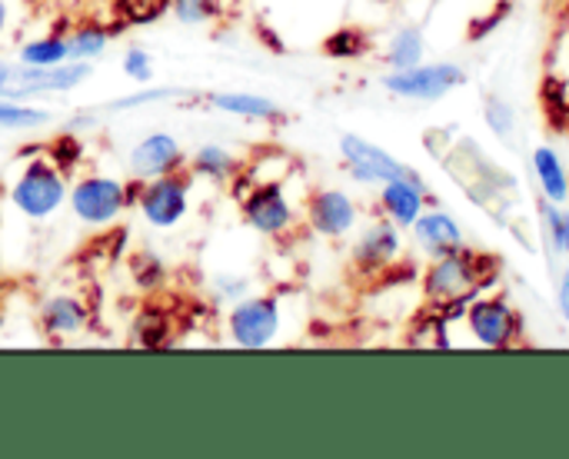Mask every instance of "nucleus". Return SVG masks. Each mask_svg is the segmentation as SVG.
Instances as JSON below:
<instances>
[{
  "label": "nucleus",
  "instance_id": "obj_1",
  "mask_svg": "<svg viewBox=\"0 0 569 459\" xmlns=\"http://www.w3.org/2000/svg\"><path fill=\"white\" fill-rule=\"evenodd\" d=\"M487 267H490V260H483L480 253H473L467 247L440 253L423 273V293L440 310L457 307L477 293V287L487 280Z\"/></svg>",
  "mask_w": 569,
  "mask_h": 459
},
{
  "label": "nucleus",
  "instance_id": "obj_2",
  "mask_svg": "<svg viewBox=\"0 0 569 459\" xmlns=\"http://www.w3.org/2000/svg\"><path fill=\"white\" fill-rule=\"evenodd\" d=\"M93 73L90 60H63L53 67L33 63H0V97L7 100H33L47 93H70Z\"/></svg>",
  "mask_w": 569,
  "mask_h": 459
},
{
  "label": "nucleus",
  "instance_id": "obj_3",
  "mask_svg": "<svg viewBox=\"0 0 569 459\" xmlns=\"http://www.w3.org/2000/svg\"><path fill=\"white\" fill-rule=\"evenodd\" d=\"M67 193L70 187L57 163L30 160L10 187V203L27 220H50L67 203Z\"/></svg>",
  "mask_w": 569,
  "mask_h": 459
},
{
  "label": "nucleus",
  "instance_id": "obj_4",
  "mask_svg": "<svg viewBox=\"0 0 569 459\" xmlns=\"http://www.w3.org/2000/svg\"><path fill=\"white\" fill-rule=\"evenodd\" d=\"M67 203L73 210V217L87 227H110L130 203H133V193L127 183L113 180V177H100V173H90V177H80L70 193H67Z\"/></svg>",
  "mask_w": 569,
  "mask_h": 459
},
{
  "label": "nucleus",
  "instance_id": "obj_5",
  "mask_svg": "<svg viewBox=\"0 0 569 459\" xmlns=\"http://www.w3.org/2000/svg\"><path fill=\"white\" fill-rule=\"evenodd\" d=\"M467 83V70L460 63H450V60H440V63H417V67H407V70H390L383 77V87L393 93V97H403V100H440L447 93H453L457 87Z\"/></svg>",
  "mask_w": 569,
  "mask_h": 459
},
{
  "label": "nucleus",
  "instance_id": "obj_6",
  "mask_svg": "<svg viewBox=\"0 0 569 459\" xmlns=\"http://www.w3.org/2000/svg\"><path fill=\"white\" fill-rule=\"evenodd\" d=\"M137 207H140V217L150 227L173 230L187 217V210H190V180L180 170L153 177V180H143L140 193H137Z\"/></svg>",
  "mask_w": 569,
  "mask_h": 459
},
{
  "label": "nucleus",
  "instance_id": "obj_7",
  "mask_svg": "<svg viewBox=\"0 0 569 459\" xmlns=\"http://www.w3.org/2000/svg\"><path fill=\"white\" fill-rule=\"evenodd\" d=\"M230 340L243 350H263L280 333V303L277 297H240L227 317Z\"/></svg>",
  "mask_w": 569,
  "mask_h": 459
},
{
  "label": "nucleus",
  "instance_id": "obj_8",
  "mask_svg": "<svg viewBox=\"0 0 569 459\" xmlns=\"http://www.w3.org/2000/svg\"><path fill=\"white\" fill-rule=\"evenodd\" d=\"M467 330L483 350H507L520 337V313L503 297H480L463 313Z\"/></svg>",
  "mask_w": 569,
  "mask_h": 459
},
{
  "label": "nucleus",
  "instance_id": "obj_9",
  "mask_svg": "<svg viewBox=\"0 0 569 459\" xmlns=\"http://www.w3.org/2000/svg\"><path fill=\"white\" fill-rule=\"evenodd\" d=\"M183 167V147L173 133L153 130L143 140H137L127 153V170L133 180H153L163 173H177Z\"/></svg>",
  "mask_w": 569,
  "mask_h": 459
},
{
  "label": "nucleus",
  "instance_id": "obj_10",
  "mask_svg": "<svg viewBox=\"0 0 569 459\" xmlns=\"http://www.w3.org/2000/svg\"><path fill=\"white\" fill-rule=\"evenodd\" d=\"M340 153H343L353 180L373 183V187H383L387 180H397V177H403L410 170L393 153H387L383 147H377V143L357 137V133H343L340 137Z\"/></svg>",
  "mask_w": 569,
  "mask_h": 459
},
{
  "label": "nucleus",
  "instance_id": "obj_11",
  "mask_svg": "<svg viewBox=\"0 0 569 459\" xmlns=\"http://www.w3.org/2000/svg\"><path fill=\"white\" fill-rule=\"evenodd\" d=\"M243 220L263 237H283L293 227V207L280 183H260L243 197Z\"/></svg>",
  "mask_w": 569,
  "mask_h": 459
},
{
  "label": "nucleus",
  "instance_id": "obj_12",
  "mask_svg": "<svg viewBox=\"0 0 569 459\" xmlns=\"http://www.w3.org/2000/svg\"><path fill=\"white\" fill-rule=\"evenodd\" d=\"M307 220L320 237L340 240L357 227L360 210H357V200L347 190H320L307 203Z\"/></svg>",
  "mask_w": 569,
  "mask_h": 459
},
{
  "label": "nucleus",
  "instance_id": "obj_13",
  "mask_svg": "<svg viewBox=\"0 0 569 459\" xmlns=\"http://www.w3.org/2000/svg\"><path fill=\"white\" fill-rule=\"evenodd\" d=\"M380 207L383 217L393 220L397 227H413V220L427 210V190L413 170H407L397 180H387L380 187Z\"/></svg>",
  "mask_w": 569,
  "mask_h": 459
},
{
  "label": "nucleus",
  "instance_id": "obj_14",
  "mask_svg": "<svg viewBox=\"0 0 569 459\" xmlns=\"http://www.w3.org/2000/svg\"><path fill=\"white\" fill-rule=\"evenodd\" d=\"M400 250H403L400 227L393 220H377L353 243V260L363 270H387L400 257Z\"/></svg>",
  "mask_w": 569,
  "mask_h": 459
},
{
  "label": "nucleus",
  "instance_id": "obj_15",
  "mask_svg": "<svg viewBox=\"0 0 569 459\" xmlns=\"http://www.w3.org/2000/svg\"><path fill=\"white\" fill-rule=\"evenodd\" d=\"M410 230H413L417 243H420L423 250H430L433 257L463 247V230H460V223H457L447 210H423V213L413 220Z\"/></svg>",
  "mask_w": 569,
  "mask_h": 459
},
{
  "label": "nucleus",
  "instance_id": "obj_16",
  "mask_svg": "<svg viewBox=\"0 0 569 459\" xmlns=\"http://www.w3.org/2000/svg\"><path fill=\"white\" fill-rule=\"evenodd\" d=\"M90 323V310L80 297H70V293H60V297H50L43 307H40V327L50 333V337H73V333H83Z\"/></svg>",
  "mask_w": 569,
  "mask_h": 459
},
{
  "label": "nucleus",
  "instance_id": "obj_17",
  "mask_svg": "<svg viewBox=\"0 0 569 459\" xmlns=\"http://www.w3.org/2000/svg\"><path fill=\"white\" fill-rule=\"evenodd\" d=\"M533 177L540 183L543 200L569 203V167L553 147H537L533 150Z\"/></svg>",
  "mask_w": 569,
  "mask_h": 459
},
{
  "label": "nucleus",
  "instance_id": "obj_18",
  "mask_svg": "<svg viewBox=\"0 0 569 459\" xmlns=\"http://www.w3.org/2000/svg\"><path fill=\"white\" fill-rule=\"evenodd\" d=\"M207 100L213 110L243 117V120H273L280 113L273 100H267L260 93H243V90H220V93H210Z\"/></svg>",
  "mask_w": 569,
  "mask_h": 459
},
{
  "label": "nucleus",
  "instance_id": "obj_19",
  "mask_svg": "<svg viewBox=\"0 0 569 459\" xmlns=\"http://www.w3.org/2000/svg\"><path fill=\"white\" fill-rule=\"evenodd\" d=\"M190 170H193L197 177L213 180V183H227V180H233V177L240 173V160H237L227 147H220V143H203V147L193 153Z\"/></svg>",
  "mask_w": 569,
  "mask_h": 459
},
{
  "label": "nucleus",
  "instance_id": "obj_20",
  "mask_svg": "<svg viewBox=\"0 0 569 459\" xmlns=\"http://www.w3.org/2000/svg\"><path fill=\"white\" fill-rule=\"evenodd\" d=\"M423 53H427V40H423L420 27H400L387 43V63L393 70H407V67L423 63Z\"/></svg>",
  "mask_w": 569,
  "mask_h": 459
},
{
  "label": "nucleus",
  "instance_id": "obj_21",
  "mask_svg": "<svg viewBox=\"0 0 569 459\" xmlns=\"http://www.w3.org/2000/svg\"><path fill=\"white\" fill-rule=\"evenodd\" d=\"M50 120H53V113L43 107H30L27 100L0 97V130H40Z\"/></svg>",
  "mask_w": 569,
  "mask_h": 459
},
{
  "label": "nucleus",
  "instance_id": "obj_22",
  "mask_svg": "<svg viewBox=\"0 0 569 459\" xmlns=\"http://www.w3.org/2000/svg\"><path fill=\"white\" fill-rule=\"evenodd\" d=\"M63 60H70V43H67V37H57V33H43V37L27 40L20 47V63L53 67V63H63Z\"/></svg>",
  "mask_w": 569,
  "mask_h": 459
},
{
  "label": "nucleus",
  "instance_id": "obj_23",
  "mask_svg": "<svg viewBox=\"0 0 569 459\" xmlns=\"http://www.w3.org/2000/svg\"><path fill=\"white\" fill-rule=\"evenodd\" d=\"M67 43H70V60H90V57H100V53L107 50L110 33H107V27H100V23H80V27L67 37Z\"/></svg>",
  "mask_w": 569,
  "mask_h": 459
},
{
  "label": "nucleus",
  "instance_id": "obj_24",
  "mask_svg": "<svg viewBox=\"0 0 569 459\" xmlns=\"http://www.w3.org/2000/svg\"><path fill=\"white\" fill-rule=\"evenodd\" d=\"M187 90H180V87H143V90H133V93H127V97H117L110 107L113 110H133V107H147V103H163V100H177V97H183Z\"/></svg>",
  "mask_w": 569,
  "mask_h": 459
},
{
  "label": "nucleus",
  "instance_id": "obj_25",
  "mask_svg": "<svg viewBox=\"0 0 569 459\" xmlns=\"http://www.w3.org/2000/svg\"><path fill=\"white\" fill-rule=\"evenodd\" d=\"M180 23H207L220 13V0H170Z\"/></svg>",
  "mask_w": 569,
  "mask_h": 459
},
{
  "label": "nucleus",
  "instance_id": "obj_26",
  "mask_svg": "<svg viewBox=\"0 0 569 459\" xmlns=\"http://www.w3.org/2000/svg\"><path fill=\"white\" fill-rule=\"evenodd\" d=\"M543 220L550 227V240L560 253L569 257V210H563V203H543Z\"/></svg>",
  "mask_w": 569,
  "mask_h": 459
},
{
  "label": "nucleus",
  "instance_id": "obj_27",
  "mask_svg": "<svg viewBox=\"0 0 569 459\" xmlns=\"http://www.w3.org/2000/svg\"><path fill=\"white\" fill-rule=\"evenodd\" d=\"M367 50V40L360 30H337L330 40H327V53L337 57V60H350V57H360Z\"/></svg>",
  "mask_w": 569,
  "mask_h": 459
},
{
  "label": "nucleus",
  "instance_id": "obj_28",
  "mask_svg": "<svg viewBox=\"0 0 569 459\" xmlns=\"http://www.w3.org/2000/svg\"><path fill=\"white\" fill-rule=\"evenodd\" d=\"M487 123H490V130L497 133V137H513V130H517V113H513V107L507 103V100H500V97H493V100H487Z\"/></svg>",
  "mask_w": 569,
  "mask_h": 459
},
{
  "label": "nucleus",
  "instance_id": "obj_29",
  "mask_svg": "<svg viewBox=\"0 0 569 459\" xmlns=\"http://www.w3.org/2000/svg\"><path fill=\"white\" fill-rule=\"evenodd\" d=\"M123 73L133 80V83H150L153 80V57L143 50V47H130L123 53Z\"/></svg>",
  "mask_w": 569,
  "mask_h": 459
},
{
  "label": "nucleus",
  "instance_id": "obj_30",
  "mask_svg": "<svg viewBox=\"0 0 569 459\" xmlns=\"http://www.w3.org/2000/svg\"><path fill=\"white\" fill-rule=\"evenodd\" d=\"M560 310H563V317H567L569 323V273L563 277V283H560Z\"/></svg>",
  "mask_w": 569,
  "mask_h": 459
},
{
  "label": "nucleus",
  "instance_id": "obj_31",
  "mask_svg": "<svg viewBox=\"0 0 569 459\" xmlns=\"http://www.w3.org/2000/svg\"><path fill=\"white\" fill-rule=\"evenodd\" d=\"M7 20H10V7H7V0H0V37L7 30Z\"/></svg>",
  "mask_w": 569,
  "mask_h": 459
},
{
  "label": "nucleus",
  "instance_id": "obj_32",
  "mask_svg": "<svg viewBox=\"0 0 569 459\" xmlns=\"http://www.w3.org/2000/svg\"><path fill=\"white\" fill-rule=\"evenodd\" d=\"M563 137H567V150H569V120H567V127H563Z\"/></svg>",
  "mask_w": 569,
  "mask_h": 459
},
{
  "label": "nucleus",
  "instance_id": "obj_33",
  "mask_svg": "<svg viewBox=\"0 0 569 459\" xmlns=\"http://www.w3.org/2000/svg\"><path fill=\"white\" fill-rule=\"evenodd\" d=\"M407 3H417V0H407Z\"/></svg>",
  "mask_w": 569,
  "mask_h": 459
}]
</instances>
